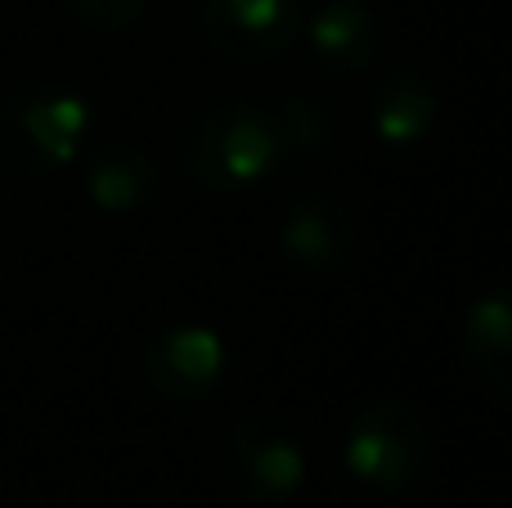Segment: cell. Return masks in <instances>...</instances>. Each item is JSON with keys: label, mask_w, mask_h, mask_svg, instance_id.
I'll use <instances>...</instances> for the list:
<instances>
[{"label": "cell", "mask_w": 512, "mask_h": 508, "mask_svg": "<svg viewBox=\"0 0 512 508\" xmlns=\"http://www.w3.org/2000/svg\"><path fill=\"white\" fill-rule=\"evenodd\" d=\"M283 153V135L274 122V108L252 99H225L189 122L180 140V171L189 185L207 194H239L270 176Z\"/></svg>", "instance_id": "obj_1"}, {"label": "cell", "mask_w": 512, "mask_h": 508, "mask_svg": "<svg viewBox=\"0 0 512 508\" xmlns=\"http://www.w3.org/2000/svg\"><path fill=\"white\" fill-rule=\"evenodd\" d=\"M90 131V108L72 90L27 86L0 99V171L41 180L77 158Z\"/></svg>", "instance_id": "obj_2"}, {"label": "cell", "mask_w": 512, "mask_h": 508, "mask_svg": "<svg viewBox=\"0 0 512 508\" xmlns=\"http://www.w3.org/2000/svg\"><path fill=\"white\" fill-rule=\"evenodd\" d=\"M342 464L369 491H409L432 464V428L405 396H373L346 423Z\"/></svg>", "instance_id": "obj_3"}, {"label": "cell", "mask_w": 512, "mask_h": 508, "mask_svg": "<svg viewBox=\"0 0 512 508\" xmlns=\"http://www.w3.org/2000/svg\"><path fill=\"white\" fill-rule=\"evenodd\" d=\"M301 36L297 0H207L203 41L212 54L243 68L283 59Z\"/></svg>", "instance_id": "obj_4"}, {"label": "cell", "mask_w": 512, "mask_h": 508, "mask_svg": "<svg viewBox=\"0 0 512 508\" xmlns=\"http://www.w3.org/2000/svg\"><path fill=\"white\" fill-rule=\"evenodd\" d=\"M144 383L171 405H203L225 374V342L207 324H171L144 342Z\"/></svg>", "instance_id": "obj_5"}, {"label": "cell", "mask_w": 512, "mask_h": 508, "mask_svg": "<svg viewBox=\"0 0 512 508\" xmlns=\"http://www.w3.org/2000/svg\"><path fill=\"white\" fill-rule=\"evenodd\" d=\"M225 464H230L234 486L256 504L288 500L306 482L301 441L292 437V428H283L279 419H265V414L234 423L225 437Z\"/></svg>", "instance_id": "obj_6"}, {"label": "cell", "mask_w": 512, "mask_h": 508, "mask_svg": "<svg viewBox=\"0 0 512 508\" xmlns=\"http://www.w3.org/2000/svg\"><path fill=\"white\" fill-rule=\"evenodd\" d=\"M279 248L292 266L310 270V275H337L355 261L360 248V221L346 198L328 194V189H310L288 207L279 225Z\"/></svg>", "instance_id": "obj_7"}, {"label": "cell", "mask_w": 512, "mask_h": 508, "mask_svg": "<svg viewBox=\"0 0 512 508\" xmlns=\"http://www.w3.org/2000/svg\"><path fill=\"white\" fill-rule=\"evenodd\" d=\"M463 351L486 387L512 396V284L481 293L463 320Z\"/></svg>", "instance_id": "obj_8"}, {"label": "cell", "mask_w": 512, "mask_h": 508, "mask_svg": "<svg viewBox=\"0 0 512 508\" xmlns=\"http://www.w3.org/2000/svg\"><path fill=\"white\" fill-rule=\"evenodd\" d=\"M378 14L364 9L360 0H333L324 5L315 18H310L306 36L315 59L324 63L328 72H364L378 54Z\"/></svg>", "instance_id": "obj_9"}, {"label": "cell", "mask_w": 512, "mask_h": 508, "mask_svg": "<svg viewBox=\"0 0 512 508\" xmlns=\"http://www.w3.org/2000/svg\"><path fill=\"white\" fill-rule=\"evenodd\" d=\"M373 108V131L378 140H387L391 149H405V144H418L436 122V90L423 72H387L378 81L369 99Z\"/></svg>", "instance_id": "obj_10"}, {"label": "cell", "mask_w": 512, "mask_h": 508, "mask_svg": "<svg viewBox=\"0 0 512 508\" xmlns=\"http://www.w3.org/2000/svg\"><path fill=\"white\" fill-rule=\"evenodd\" d=\"M153 189H158V171L149 153L135 144H104L86 167V194L99 212H135L153 198Z\"/></svg>", "instance_id": "obj_11"}, {"label": "cell", "mask_w": 512, "mask_h": 508, "mask_svg": "<svg viewBox=\"0 0 512 508\" xmlns=\"http://www.w3.org/2000/svg\"><path fill=\"white\" fill-rule=\"evenodd\" d=\"M274 122H279L283 135V153H324L337 135L333 113L315 95H288L274 108Z\"/></svg>", "instance_id": "obj_12"}, {"label": "cell", "mask_w": 512, "mask_h": 508, "mask_svg": "<svg viewBox=\"0 0 512 508\" xmlns=\"http://www.w3.org/2000/svg\"><path fill=\"white\" fill-rule=\"evenodd\" d=\"M63 14L86 32H126L131 23H140V14L149 9V0H59Z\"/></svg>", "instance_id": "obj_13"}]
</instances>
